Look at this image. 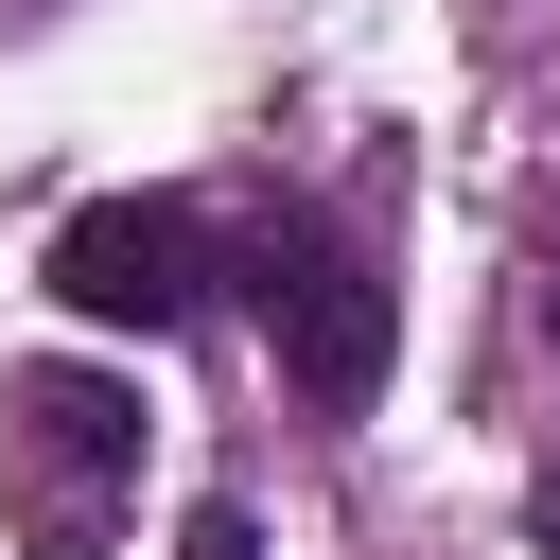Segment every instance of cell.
<instances>
[{
	"label": "cell",
	"mask_w": 560,
	"mask_h": 560,
	"mask_svg": "<svg viewBox=\"0 0 560 560\" xmlns=\"http://www.w3.org/2000/svg\"><path fill=\"white\" fill-rule=\"evenodd\" d=\"M122 490H140V385H105V368H0V508H18V542L35 560H105Z\"/></svg>",
	"instance_id": "6da1fadb"
},
{
	"label": "cell",
	"mask_w": 560,
	"mask_h": 560,
	"mask_svg": "<svg viewBox=\"0 0 560 560\" xmlns=\"http://www.w3.org/2000/svg\"><path fill=\"white\" fill-rule=\"evenodd\" d=\"M245 315H262V350H280V385H298V402H368V385H385V350H402L385 262H368L350 228H315V210H280V228L245 245Z\"/></svg>",
	"instance_id": "7a4b0ae2"
},
{
	"label": "cell",
	"mask_w": 560,
	"mask_h": 560,
	"mask_svg": "<svg viewBox=\"0 0 560 560\" xmlns=\"http://www.w3.org/2000/svg\"><path fill=\"white\" fill-rule=\"evenodd\" d=\"M210 280H228V245H210L192 192H88V210L52 228V298H70L88 332H192Z\"/></svg>",
	"instance_id": "3957f363"
},
{
	"label": "cell",
	"mask_w": 560,
	"mask_h": 560,
	"mask_svg": "<svg viewBox=\"0 0 560 560\" xmlns=\"http://www.w3.org/2000/svg\"><path fill=\"white\" fill-rule=\"evenodd\" d=\"M175 560H262V525H245V508H192V525H175Z\"/></svg>",
	"instance_id": "277c9868"
},
{
	"label": "cell",
	"mask_w": 560,
	"mask_h": 560,
	"mask_svg": "<svg viewBox=\"0 0 560 560\" xmlns=\"http://www.w3.org/2000/svg\"><path fill=\"white\" fill-rule=\"evenodd\" d=\"M525 525H542V560H560V472H542V490H525Z\"/></svg>",
	"instance_id": "5b68a950"
}]
</instances>
